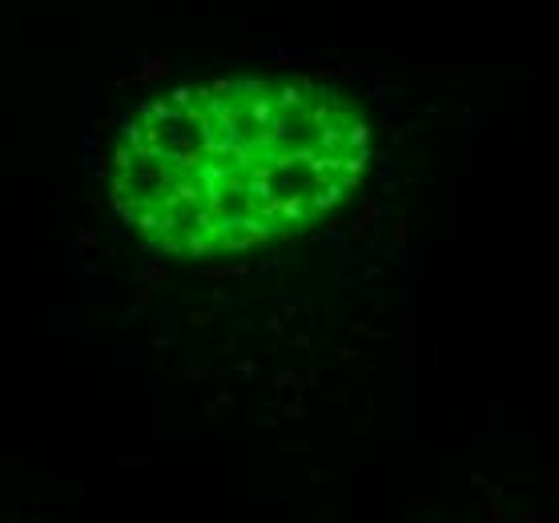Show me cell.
<instances>
[{"label":"cell","instance_id":"cell-1","mask_svg":"<svg viewBox=\"0 0 559 523\" xmlns=\"http://www.w3.org/2000/svg\"><path fill=\"white\" fill-rule=\"evenodd\" d=\"M370 145L367 109L326 81H202L121 121L109 190L153 250L242 254L331 217L367 174Z\"/></svg>","mask_w":559,"mask_h":523}]
</instances>
